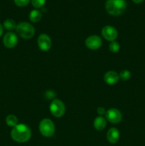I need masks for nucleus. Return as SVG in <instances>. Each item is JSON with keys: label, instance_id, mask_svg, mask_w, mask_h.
Here are the masks:
<instances>
[{"label": "nucleus", "instance_id": "1", "mask_svg": "<svg viewBox=\"0 0 145 146\" xmlns=\"http://www.w3.org/2000/svg\"><path fill=\"white\" fill-rule=\"evenodd\" d=\"M31 131L26 124H17L11 131V137L17 143H25L31 138Z\"/></svg>", "mask_w": 145, "mask_h": 146}, {"label": "nucleus", "instance_id": "2", "mask_svg": "<svg viewBox=\"0 0 145 146\" xmlns=\"http://www.w3.org/2000/svg\"><path fill=\"white\" fill-rule=\"evenodd\" d=\"M127 9L125 0H107L105 9L112 16H119L123 14Z\"/></svg>", "mask_w": 145, "mask_h": 146}, {"label": "nucleus", "instance_id": "3", "mask_svg": "<svg viewBox=\"0 0 145 146\" xmlns=\"http://www.w3.org/2000/svg\"><path fill=\"white\" fill-rule=\"evenodd\" d=\"M16 33L23 38L30 39L35 34V29L30 23L23 21L18 24L16 27Z\"/></svg>", "mask_w": 145, "mask_h": 146}, {"label": "nucleus", "instance_id": "4", "mask_svg": "<svg viewBox=\"0 0 145 146\" xmlns=\"http://www.w3.org/2000/svg\"><path fill=\"white\" fill-rule=\"evenodd\" d=\"M39 131L41 135L49 138L55 133V125L53 122L49 118H44L39 123Z\"/></svg>", "mask_w": 145, "mask_h": 146}, {"label": "nucleus", "instance_id": "5", "mask_svg": "<svg viewBox=\"0 0 145 146\" xmlns=\"http://www.w3.org/2000/svg\"><path fill=\"white\" fill-rule=\"evenodd\" d=\"M49 109L51 114L56 118L62 117L65 113V104L59 99L53 100V101L50 104Z\"/></svg>", "mask_w": 145, "mask_h": 146}, {"label": "nucleus", "instance_id": "6", "mask_svg": "<svg viewBox=\"0 0 145 146\" xmlns=\"http://www.w3.org/2000/svg\"><path fill=\"white\" fill-rule=\"evenodd\" d=\"M105 118L107 121L111 123H119L122 119V113L116 108H110L107 110L105 113Z\"/></svg>", "mask_w": 145, "mask_h": 146}, {"label": "nucleus", "instance_id": "7", "mask_svg": "<svg viewBox=\"0 0 145 146\" xmlns=\"http://www.w3.org/2000/svg\"><path fill=\"white\" fill-rule=\"evenodd\" d=\"M101 33L103 38L109 41H115L118 36V32L116 29L109 25L104 27L101 31Z\"/></svg>", "mask_w": 145, "mask_h": 146}, {"label": "nucleus", "instance_id": "8", "mask_svg": "<svg viewBox=\"0 0 145 146\" xmlns=\"http://www.w3.org/2000/svg\"><path fill=\"white\" fill-rule=\"evenodd\" d=\"M102 41L100 37L97 35L90 36L85 40V46L89 49L98 50L102 46Z\"/></svg>", "mask_w": 145, "mask_h": 146}, {"label": "nucleus", "instance_id": "9", "mask_svg": "<svg viewBox=\"0 0 145 146\" xmlns=\"http://www.w3.org/2000/svg\"><path fill=\"white\" fill-rule=\"evenodd\" d=\"M38 46L42 51H48L51 48V39L48 35L42 34L38 36L37 39Z\"/></svg>", "mask_w": 145, "mask_h": 146}, {"label": "nucleus", "instance_id": "10", "mask_svg": "<svg viewBox=\"0 0 145 146\" xmlns=\"http://www.w3.org/2000/svg\"><path fill=\"white\" fill-rule=\"evenodd\" d=\"M18 43V37L14 32H7L3 38V44L4 46L8 48H13L17 45Z\"/></svg>", "mask_w": 145, "mask_h": 146}, {"label": "nucleus", "instance_id": "11", "mask_svg": "<svg viewBox=\"0 0 145 146\" xmlns=\"http://www.w3.org/2000/svg\"><path fill=\"white\" fill-rule=\"evenodd\" d=\"M119 79V74L114 71H107L104 76V81L108 85H115L118 82Z\"/></svg>", "mask_w": 145, "mask_h": 146}, {"label": "nucleus", "instance_id": "12", "mask_svg": "<svg viewBox=\"0 0 145 146\" xmlns=\"http://www.w3.org/2000/svg\"><path fill=\"white\" fill-rule=\"evenodd\" d=\"M107 139L108 142L115 144L119 139V131L116 128H111L107 133Z\"/></svg>", "mask_w": 145, "mask_h": 146}, {"label": "nucleus", "instance_id": "13", "mask_svg": "<svg viewBox=\"0 0 145 146\" xmlns=\"http://www.w3.org/2000/svg\"><path fill=\"white\" fill-rule=\"evenodd\" d=\"M107 125V121L105 118L102 116H98L96 118H95L93 122L94 128L97 130V131H102L105 129Z\"/></svg>", "mask_w": 145, "mask_h": 146}, {"label": "nucleus", "instance_id": "14", "mask_svg": "<svg viewBox=\"0 0 145 146\" xmlns=\"http://www.w3.org/2000/svg\"><path fill=\"white\" fill-rule=\"evenodd\" d=\"M42 18V14L38 9H34L30 12L29 19L31 22L37 23Z\"/></svg>", "mask_w": 145, "mask_h": 146}, {"label": "nucleus", "instance_id": "15", "mask_svg": "<svg viewBox=\"0 0 145 146\" xmlns=\"http://www.w3.org/2000/svg\"><path fill=\"white\" fill-rule=\"evenodd\" d=\"M3 27H4L5 29L11 31L16 29V24L15 21H14V19H6L5 21H4Z\"/></svg>", "mask_w": 145, "mask_h": 146}, {"label": "nucleus", "instance_id": "16", "mask_svg": "<svg viewBox=\"0 0 145 146\" xmlns=\"http://www.w3.org/2000/svg\"><path fill=\"white\" fill-rule=\"evenodd\" d=\"M6 123L7 124L8 126L14 128V127H15L18 124L17 117L16 115H12V114L7 115V118H6Z\"/></svg>", "mask_w": 145, "mask_h": 146}, {"label": "nucleus", "instance_id": "17", "mask_svg": "<svg viewBox=\"0 0 145 146\" xmlns=\"http://www.w3.org/2000/svg\"><path fill=\"white\" fill-rule=\"evenodd\" d=\"M119 78L124 81H128L131 78V73L128 70H122L119 74Z\"/></svg>", "mask_w": 145, "mask_h": 146}, {"label": "nucleus", "instance_id": "18", "mask_svg": "<svg viewBox=\"0 0 145 146\" xmlns=\"http://www.w3.org/2000/svg\"><path fill=\"white\" fill-rule=\"evenodd\" d=\"M109 51L112 53H117L120 49V46L119 44L117 41H111V43L109 45Z\"/></svg>", "mask_w": 145, "mask_h": 146}, {"label": "nucleus", "instance_id": "19", "mask_svg": "<svg viewBox=\"0 0 145 146\" xmlns=\"http://www.w3.org/2000/svg\"><path fill=\"white\" fill-rule=\"evenodd\" d=\"M31 2L34 8L39 9L45 5V0H31Z\"/></svg>", "mask_w": 145, "mask_h": 146}, {"label": "nucleus", "instance_id": "20", "mask_svg": "<svg viewBox=\"0 0 145 146\" xmlns=\"http://www.w3.org/2000/svg\"><path fill=\"white\" fill-rule=\"evenodd\" d=\"M31 0H14V4L19 7H26L28 4Z\"/></svg>", "mask_w": 145, "mask_h": 146}, {"label": "nucleus", "instance_id": "21", "mask_svg": "<svg viewBox=\"0 0 145 146\" xmlns=\"http://www.w3.org/2000/svg\"><path fill=\"white\" fill-rule=\"evenodd\" d=\"M97 112H98V113L100 115H105V113H106V110H105V108H103V107H99V108H98V110H97Z\"/></svg>", "mask_w": 145, "mask_h": 146}, {"label": "nucleus", "instance_id": "22", "mask_svg": "<svg viewBox=\"0 0 145 146\" xmlns=\"http://www.w3.org/2000/svg\"><path fill=\"white\" fill-rule=\"evenodd\" d=\"M3 31H4V27H3V26L0 24V37L2 36Z\"/></svg>", "mask_w": 145, "mask_h": 146}, {"label": "nucleus", "instance_id": "23", "mask_svg": "<svg viewBox=\"0 0 145 146\" xmlns=\"http://www.w3.org/2000/svg\"><path fill=\"white\" fill-rule=\"evenodd\" d=\"M133 1V2H134L135 4H140V3L143 2L144 0H132Z\"/></svg>", "mask_w": 145, "mask_h": 146}]
</instances>
